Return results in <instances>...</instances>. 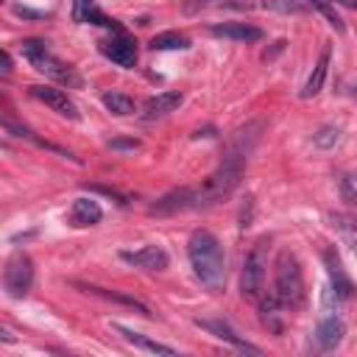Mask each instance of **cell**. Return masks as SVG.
<instances>
[{"instance_id":"44dd1931","label":"cell","mask_w":357,"mask_h":357,"mask_svg":"<svg viewBox=\"0 0 357 357\" xmlns=\"http://www.w3.org/2000/svg\"><path fill=\"white\" fill-rule=\"evenodd\" d=\"M151 47L153 50H187L190 47V39L176 33V31H165V33H156L151 39Z\"/></svg>"},{"instance_id":"484cf974","label":"cell","mask_w":357,"mask_h":357,"mask_svg":"<svg viewBox=\"0 0 357 357\" xmlns=\"http://www.w3.org/2000/svg\"><path fill=\"white\" fill-rule=\"evenodd\" d=\"M335 226H337V229H340V234H343V237L349 240V245H351V251L357 254V229H354V226H351V223H349L346 218H340V215L335 218Z\"/></svg>"},{"instance_id":"52a82bcc","label":"cell","mask_w":357,"mask_h":357,"mask_svg":"<svg viewBox=\"0 0 357 357\" xmlns=\"http://www.w3.org/2000/svg\"><path fill=\"white\" fill-rule=\"evenodd\" d=\"M31 95H33L36 100H42L45 106H50L53 112H59V114H64V117H70V120H78V106L70 100V95H67L64 89L47 86V84H33V86H31Z\"/></svg>"},{"instance_id":"d4e9b609","label":"cell","mask_w":357,"mask_h":357,"mask_svg":"<svg viewBox=\"0 0 357 357\" xmlns=\"http://www.w3.org/2000/svg\"><path fill=\"white\" fill-rule=\"evenodd\" d=\"M340 142V128L337 126H324L318 128V134H312V145L321 148V151H329Z\"/></svg>"},{"instance_id":"5b68a950","label":"cell","mask_w":357,"mask_h":357,"mask_svg":"<svg viewBox=\"0 0 357 357\" xmlns=\"http://www.w3.org/2000/svg\"><path fill=\"white\" fill-rule=\"evenodd\" d=\"M31 284H33V262L25 251H14L3 268V287L11 298H22L28 296Z\"/></svg>"},{"instance_id":"ba28073f","label":"cell","mask_w":357,"mask_h":357,"mask_svg":"<svg viewBox=\"0 0 357 357\" xmlns=\"http://www.w3.org/2000/svg\"><path fill=\"white\" fill-rule=\"evenodd\" d=\"M123 257V262H128V265H134V268H142V271H165L167 265H170V257H167V251L162 248V245H142V248H137V251H123L120 254Z\"/></svg>"},{"instance_id":"603a6c76","label":"cell","mask_w":357,"mask_h":357,"mask_svg":"<svg viewBox=\"0 0 357 357\" xmlns=\"http://www.w3.org/2000/svg\"><path fill=\"white\" fill-rule=\"evenodd\" d=\"M259 8H268V11H279V14H301L310 6V0H262Z\"/></svg>"},{"instance_id":"f1b7e54d","label":"cell","mask_w":357,"mask_h":357,"mask_svg":"<svg viewBox=\"0 0 357 357\" xmlns=\"http://www.w3.org/2000/svg\"><path fill=\"white\" fill-rule=\"evenodd\" d=\"M92 190H98V192H103V195H109V198H114L117 204H126V195H120L117 190H109V187H92Z\"/></svg>"},{"instance_id":"ffe728a7","label":"cell","mask_w":357,"mask_h":357,"mask_svg":"<svg viewBox=\"0 0 357 357\" xmlns=\"http://www.w3.org/2000/svg\"><path fill=\"white\" fill-rule=\"evenodd\" d=\"M86 293H95V296H100V298H109V301H117V304H126V307H134L139 315H151V310L142 304V301H137L134 296H123V293H114V290H103V287H84Z\"/></svg>"},{"instance_id":"7402d4cb","label":"cell","mask_w":357,"mask_h":357,"mask_svg":"<svg viewBox=\"0 0 357 357\" xmlns=\"http://www.w3.org/2000/svg\"><path fill=\"white\" fill-rule=\"evenodd\" d=\"M103 106H106L112 114H117V117L134 114V100H131L126 92H106V95H103Z\"/></svg>"},{"instance_id":"ac0fdd59","label":"cell","mask_w":357,"mask_h":357,"mask_svg":"<svg viewBox=\"0 0 357 357\" xmlns=\"http://www.w3.org/2000/svg\"><path fill=\"white\" fill-rule=\"evenodd\" d=\"M114 329L131 343V346H137V349H142V351H151V354H176V349L173 346H165V343H159V340H151L148 335H142V332H134V329H128V326H120V324H114Z\"/></svg>"},{"instance_id":"7c38bea8","label":"cell","mask_w":357,"mask_h":357,"mask_svg":"<svg viewBox=\"0 0 357 357\" xmlns=\"http://www.w3.org/2000/svg\"><path fill=\"white\" fill-rule=\"evenodd\" d=\"M103 56L112 59L117 67H134L137 64V45L128 36H112L103 42Z\"/></svg>"},{"instance_id":"cb8c5ba5","label":"cell","mask_w":357,"mask_h":357,"mask_svg":"<svg viewBox=\"0 0 357 357\" xmlns=\"http://www.w3.org/2000/svg\"><path fill=\"white\" fill-rule=\"evenodd\" d=\"M310 6H312V8H315V11L329 22V28H335L337 33H343V31H346V25H343V20H340V14L335 11V6H332V3H326V0H310Z\"/></svg>"},{"instance_id":"4fadbf2b","label":"cell","mask_w":357,"mask_h":357,"mask_svg":"<svg viewBox=\"0 0 357 357\" xmlns=\"http://www.w3.org/2000/svg\"><path fill=\"white\" fill-rule=\"evenodd\" d=\"M100 218H103V209H100V204L92 201V198H75L73 206H70V212H67V220H70L75 229L95 226V223H100Z\"/></svg>"},{"instance_id":"30bf717a","label":"cell","mask_w":357,"mask_h":357,"mask_svg":"<svg viewBox=\"0 0 357 357\" xmlns=\"http://www.w3.org/2000/svg\"><path fill=\"white\" fill-rule=\"evenodd\" d=\"M324 262H326V271H329V276H332V293H335L340 301L351 298V296H354V284H351L349 273L343 271L337 251H335V248H326V251H324Z\"/></svg>"},{"instance_id":"7a4b0ae2","label":"cell","mask_w":357,"mask_h":357,"mask_svg":"<svg viewBox=\"0 0 357 357\" xmlns=\"http://www.w3.org/2000/svg\"><path fill=\"white\" fill-rule=\"evenodd\" d=\"M273 293L284 307H301L304 301V276L296 254L282 251L276 257V279H273Z\"/></svg>"},{"instance_id":"8992f818","label":"cell","mask_w":357,"mask_h":357,"mask_svg":"<svg viewBox=\"0 0 357 357\" xmlns=\"http://www.w3.org/2000/svg\"><path fill=\"white\" fill-rule=\"evenodd\" d=\"M184 209H195V190L192 187H176V190L159 195L148 206L151 215H176V212H184Z\"/></svg>"},{"instance_id":"9a60e30c","label":"cell","mask_w":357,"mask_h":357,"mask_svg":"<svg viewBox=\"0 0 357 357\" xmlns=\"http://www.w3.org/2000/svg\"><path fill=\"white\" fill-rule=\"evenodd\" d=\"M73 22H81V25H86V22H92V25H103V28H114V31H120V25H117V20H109V17H103V11L95 6V0H73Z\"/></svg>"},{"instance_id":"6da1fadb","label":"cell","mask_w":357,"mask_h":357,"mask_svg":"<svg viewBox=\"0 0 357 357\" xmlns=\"http://www.w3.org/2000/svg\"><path fill=\"white\" fill-rule=\"evenodd\" d=\"M187 254H190V265H192L195 276L201 279V284L212 293H220L226 284V257H223L220 240L212 231L198 229L190 237Z\"/></svg>"},{"instance_id":"83f0119b","label":"cell","mask_w":357,"mask_h":357,"mask_svg":"<svg viewBox=\"0 0 357 357\" xmlns=\"http://www.w3.org/2000/svg\"><path fill=\"white\" fill-rule=\"evenodd\" d=\"M14 14H20V17H31V20L45 17V11H31V8H22V6H14Z\"/></svg>"},{"instance_id":"1f68e13d","label":"cell","mask_w":357,"mask_h":357,"mask_svg":"<svg viewBox=\"0 0 357 357\" xmlns=\"http://www.w3.org/2000/svg\"><path fill=\"white\" fill-rule=\"evenodd\" d=\"M335 3H340V6H349V8H357V0H335Z\"/></svg>"},{"instance_id":"d6986e66","label":"cell","mask_w":357,"mask_h":357,"mask_svg":"<svg viewBox=\"0 0 357 357\" xmlns=\"http://www.w3.org/2000/svg\"><path fill=\"white\" fill-rule=\"evenodd\" d=\"M282 301L276 298V293L273 296H268L265 301H262V307H259V315H262V324L273 332V335H279L282 332V326H284V312H282Z\"/></svg>"},{"instance_id":"e0dca14e","label":"cell","mask_w":357,"mask_h":357,"mask_svg":"<svg viewBox=\"0 0 357 357\" xmlns=\"http://www.w3.org/2000/svg\"><path fill=\"white\" fill-rule=\"evenodd\" d=\"M329 59H332V50H329V45H324L321 53H318V61L312 64V73H310V78H307V84H304V89H301V98H312V95H318V92L324 89L326 70H329Z\"/></svg>"},{"instance_id":"8fae6325","label":"cell","mask_w":357,"mask_h":357,"mask_svg":"<svg viewBox=\"0 0 357 357\" xmlns=\"http://www.w3.org/2000/svg\"><path fill=\"white\" fill-rule=\"evenodd\" d=\"M343 335H346V324H343L337 315H326V318H321L318 326H315V340H318V346H321L324 351L337 349V346L343 343Z\"/></svg>"},{"instance_id":"2e32d148","label":"cell","mask_w":357,"mask_h":357,"mask_svg":"<svg viewBox=\"0 0 357 357\" xmlns=\"http://www.w3.org/2000/svg\"><path fill=\"white\" fill-rule=\"evenodd\" d=\"M181 92H156V95H151L148 100H145V106H142V117H148V120H153V117H165V114H170V112H176L178 106H181Z\"/></svg>"},{"instance_id":"9c48e42d","label":"cell","mask_w":357,"mask_h":357,"mask_svg":"<svg viewBox=\"0 0 357 357\" xmlns=\"http://www.w3.org/2000/svg\"><path fill=\"white\" fill-rule=\"evenodd\" d=\"M201 329H206L209 335H215L218 340H226L231 349H237V351H245V354H259V346H254V343H248L245 337H240L226 321H220V318H198L195 321Z\"/></svg>"},{"instance_id":"f546056e","label":"cell","mask_w":357,"mask_h":357,"mask_svg":"<svg viewBox=\"0 0 357 357\" xmlns=\"http://www.w3.org/2000/svg\"><path fill=\"white\" fill-rule=\"evenodd\" d=\"M0 59H3V75H8V73H11V56L3 50V56H0Z\"/></svg>"},{"instance_id":"4316f807","label":"cell","mask_w":357,"mask_h":357,"mask_svg":"<svg viewBox=\"0 0 357 357\" xmlns=\"http://www.w3.org/2000/svg\"><path fill=\"white\" fill-rule=\"evenodd\" d=\"M139 142L137 139H112L109 142V148H114V151H134Z\"/></svg>"},{"instance_id":"5bb4252c","label":"cell","mask_w":357,"mask_h":357,"mask_svg":"<svg viewBox=\"0 0 357 357\" xmlns=\"http://www.w3.org/2000/svg\"><path fill=\"white\" fill-rule=\"evenodd\" d=\"M212 36H223L231 42H259L265 33L251 22H220V25H212Z\"/></svg>"},{"instance_id":"4dcf8cb0","label":"cell","mask_w":357,"mask_h":357,"mask_svg":"<svg viewBox=\"0 0 357 357\" xmlns=\"http://www.w3.org/2000/svg\"><path fill=\"white\" fill-rule=\"evenodd\" d=\"M195 137H215V128H212V126H209V128H204V131L198 128V131H195Z\"/></svg>"},{"instance_id":"3957f363","label":"cell","mask_w":357,"mask_h":357,"mask_svg":"<svg viewBox=\"0 0 357 357\" xmlns=\"http://www.w3.org/2000/svg\"><path fill=\"white\" fill-rule=\"evenodd\" d=\"M265 273H268V240L259 237L251 245V251L245 254V262H243V271H240V293H243V298L257 301L262 296Z\"/></svg>"},{"instance_id":"277c9868","label":"cell","mask_w":357,"mask_h":357,"mask_svg":"<svg viewBox=\"0 0 357 357\" xmlns=\"http://www.w3.org/2000/svg\"><path fill=\"white\" fill-rule=\"evenodd\" d=\"M20 50H22V56L33 64V70L45 73L47 78H56V81H61V84H78V81H81L73 67L61 64V61L47 50V42H42V39H25V42L20 45Z\"/></svg>"}]
</instances>
